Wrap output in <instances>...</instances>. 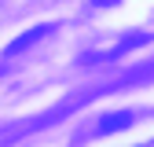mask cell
Instances as JSON below:
<instances>
[{
  "mask_svg": "<svg viewBox=\"0 0 154 147\" xmlns=\"http://www.w3.org/2000/svg\"><path fill=\"white\" fill-rule=\"evenodd\" d=\"M48 33H55V26H51V22H41V26H33V30H26V33H18L15 41L8 44V55H18V52H26V48H33L37 41H44Z\"/></svg>",
  "mask_w": 154,
  "mask_h": 147,
  "instance_id": "1",
  "label": "cell"
},
{
  "mask_svg": "<svg viewBox=\"0 0 154 147\" xmlns=\"http://www.w3.org/2000/svg\"><path fill=\"white\" fill-rule=\"evenodd\" d=\"M132 121H136V110H118V114H106L99 125H95L92 136H106V133H121V129H128Z\"/></svg>",
  "mask_w": 154,
  "mask_h": 147,
  "instance_id": "2",
  "label": "cell"
},
{
  "mask_svg": "<svg viewBox=\"0 0 154 147\" xmlns=\"http://www.w3.org/2000/svg\"><path fill=\"white\" fill-rule=\"evenodd\" d=\"M140 44H147V33H132V37H125V41L118 44V48H110L103 59H121L125 52H132V48H140Z\"/></svg>",
  "mask_w": 154,
  "mask_h": 147,
  "instance_id": "3",
  "label": "cell"
}]
</instances>
